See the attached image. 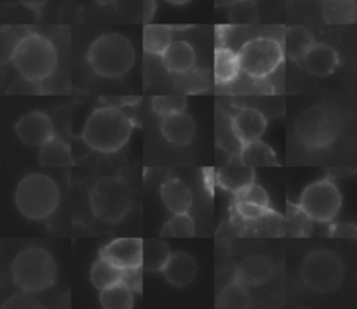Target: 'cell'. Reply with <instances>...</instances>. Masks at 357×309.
Wrapping results in <instances>:
<instances>
[{
  "mask_svg": "<svg viewBox=\"0 0 357 309\" xmlns=\"http://www.w3.org/2000/svg\"><path fill=\"white\" fill-rule=\"evenodd\" d=\"M89 202L93 214L99 220L116 224L128 214L132 205V192L123 178L102 177L91 188Z\"/></svg>",
  "mask_w": 357,
  "mask_h": 309,
  "instance_id": "obj_6",
  "label": "cell"
},
{
  "mask_svg": "<svg viewBox=\"0 0 357 309\" xmlns=\"http://www.w3.org/2000/svg\"><path fill=\"white\" fill-rule=\"evenodd\" d=\"M160 132L163 138L178 146L188 145L195 134V122L191 116L184 111H177L162 117Z\"/></svg>",
  "mask_w": 357,
  "mask_h": 309,
  "instance_id": "obj_16",
  "label": "cell"
},
{
  "mask_svg": "<svg viewBox=\"0 0 357 309\" xmlns=\"http://www.w3.org/2000/svg\"><path fill=\"white\" fill-rule=\"evenodd\" d=\"M160 198L173 214L187 213L192 206V192L180 178H167L160 187Z\"/></svg>",
  "mask_w": 357,
  "mask_h": 309,
  "instance_id": "obj_19",
  "label": "cell"
},
{
  "mask_svg": "<svg viewBox=\"0 0 357 309\" xmlns=\"http://www.w3.org/2000/svg\"><path fill=\"white\" fill-rule=\"evenodd\" d=\"M14 203L25 219L33 221L46 220L60 203V191L52 177L42 173H31L17 184Z\"/></svg>",
  "mask_w": 357,
  "mask_h": 309,
  "instance_id": "obj_3",
  "label": "cell"
},
{
  "mask_svg": "<svg viewBox=\"0 0 357 309\" xmlns=\"http://www.w3.org/2000/svg\"><path fill=\"white\" fill-rule=\"evenodd\" d=\"M231 129L241 143L259 139L266 129L265 116L252 107L240 109L231 118Z\"/></svg>",
  "mask_w": 357,
  "mask_h": 309,
  "instance_id": "obj_13",
  "label": "cell"
},
{
  "mask_svg": "<svg viewBox=\"0 0 357 309\" xmlns=\"http://www.w3.org/2000/svg\"><path fill=\"white\" fill-rule=\"evenodd\" d=\"M170 256L169 245L160 238L142 239V253H141V267L145 271L156 273L162 271Z\"/></svg>",
  "mask_w": 357,
  "mask_h": 309,
  "instance_id": "obj_25",
  "label": "cell"
},
{
  "mask_svg": "<svg viewBox=\"0 0 357 309\" xmlns=\"http://www.w3.org/2000/svg\"><path fill=\"white\" fill-rule=\"evenodd\" d=\"M195 234V224L192 217L187 213H177L169 219L162 230L160 237L163 238H190Z\"/></svg>",
  "mask_w": 357,
  "mask_h": 309,
  "instance_id": "obj_31",
  "label": "cell"
},
{
  "mask_svg": "<svg viewBox=\"0 0 357 309\" xmlns=\"http://www.w3.org/2000/svg\"><path fill=\"white\" fill-rule=\"evenodd\" d=\"M234 209H236V213L247 221H255V220L272 213L271 207H264V206H259L255 203L241 202V200L234 202Z\"/></svg>",
  "mask_w": 357,
  "mask_h": 309,
  "instance_id": "obj_37",
  "label": "cell"
},
{
  "mask_svg": "<svg viewBox=\"0 0 357 309\" xmlns=\"http://www.w3.org/2000/svg\"><path fill=\"white\" fill-rule=\"evenodd\" d=\"M197 262L194 256L187 252L170 253L162 273L166 281L174 287H187L197 276Z\"/></svg>",
  "mask_w": 357,
  "mask_h": 309,
  "instance_id": "obj_15",
  "label": "cell"
},
{
  "mask_svg": "<svg viewBox=\"0 0 357 309\" xmlns=\"http://www.w3.org/2000/svg\"><path fill=\"white\" fill-rule=\"evenodd\" d=\"M342 127V118L336 110L328 106H314L297 117L294 132L304 146L321 149L337 139Z\"/></svg>",
  "mask_w": 357,
  "mask_h": 309,
  "instance_id": "obj_7",
  "label": "cell"
},
{
  "mask_svg": "<svg viewBox=\"0 0 357 309\" xmlns=\"http://www.w3.org/2000/svg\"><path fill=\"white\" fill-rule=\"evenodd\" d=\"M25 26H3L1 28V63H8L14 46L28 32Z\"/></svg>",
  "mask_w": 357,
  "mask_h": 309,
  "instance_id": "obj_34",
  "label": "cell"
},
{
  "mask_svg": "<svg viewBox=\"0 0 357 309\" xmlns=\"http://www.w3.org/2000/svg\"><path fill=\"white\" fill-rule=\"evenodd\" d=\"M121 271L123 269L114 266L107 259L99 256V259H96L91 267L89 278L92 285L100 291L119 283L121 278Z\"/></svg>",
  "mask_w": 357,
  "mask_h": 309,
  "instance_id": "obj_28",
  "label": "cell"
},
{
  "mask_svg": "<svg viewBox=\"0 0 357 309\" xmlns=\"http://www.w3.org/2000/svg\"><path fill=\"white\" fill-rule=\"evenodd\" d=\"M315 1H318V3H322V1H325V0H315Z\"/></svg>",
  "mask_w": 357,
  "mask_h": 309,
  "instance_id": "obj_46",
  "label": "cell"
},
{
  "mask_svg": "<svg viewBox=\"0 0 357 309\" xmlns=\"http://www.w3.org/2000/svg\"><path fill=\"white\" fill-rule=\"evenodd\" d=\"M240 74L238 57L227 46H218L213 58V78L218 85L231 84Z\"/></svg>",
  "mask_w": 357,
  "mask_h": 309,
  "instance_id": "obj_22",
  "label": "cell"
},
{
  "mask_svg": "<svg viewBox=\"0 0 357 309\" xmlns=\"http://www.w3.org/2000/svg\"><path fill=\"white\" fill-rule=\"evenodd\" d=\"M298 207L314 221H332L342 206V196L333 181L329 178L310 184L301 193Z\"/></svg>",
  "mask_w": 357,
  "mask_h": 309,
  "instance_id": "obj_10",
  "label": "cell"
},
{
  "mask_svg": "<svg viewBox=\"0 0 357 309\" xmlns=\"http://www.w3.org/2000/svg\"><path fill=\"white\" fill-rule=\"evenodd\" d=\"M38 160L45 167H67L73 161L71 149L63 138L53 134L39 146Z\"/></svg>",
  "mask_w": 357,
  "mask_h": 309,
  "instance_id": "obj_21",
  "label": "cell"
},
{
  "mask_svg": "<svg viewBox=\"0 0 357 309\" xmlns=\"http://www.w3.org/2000/svg\"><path fill=\"white\" fill-rule=\"evenodd\" d=\"M227 7L229 19L234 25H252L258 21V7L254 0H234Z\"/></svg>",
  "mask_w": 357,
  "mask_h": 309,
  "instance_id": "obj_32",
  "label": "cell"
},
{
  "mask_svg": "<svg viewBox=\"0 0 357 309\" xmlns=\"http://www.w3.org/2000/svg\"><path fill=\"white\" fill-rule=\"evenodd\" d=\"M10 61L20 77L42 82L57 67V50L46 36L28 31L14 46Z\"/></svg>",
  "mask_w": 357,
  "mask_h": 309,
  "instance_id": "obj_2",
  "label": "cell"
},
{
  "mask_svg": "<svg viewBox=\"0 0 357 309\" xmlns=\"http://www.w3.org/2000/svg\"><path fill=\"white\" fill-rule=\"evenodd\" d=\"M132 128V120L120 109L105 106L89 114L82 129V139L93 150L112 153L128 142Z\"/></svg>",
  "mask_w": 357,
  "mask_h": 309,
  "instance_id": "obj_1",
  "label": "cell"
},
{
  "mask_svg": "<svg viewBox=\"0 0 357 309\" xmlns=\"http://www.w3.org/2000/svg\"><path fill=\"white\" fill-rule=\"evenodd\" d=\"M99 4H102V6H109V4H113V3H116L117 0H96Z\"/></svg>",
  "mask_w": 357,
  "mask_h": 309,
  "instance_id": "obj_45",
  "label": "cell"
},
{
  "mask_svg": "<svg viewBox=\"0 0 357 309\" xmlns=\"http://www.w3.org/2000/svg\"><path fill=\"white\" fill-rule=\"evenodd\" d=\"M251 305V296L245 285L238 281L227 284L216 298V308L238 309L248 308Z\"/></svg>",
  "mask_w": 357,
  "mask_h": 309,
  "instance_id": "obj_30",
  "label": "cell"
},
{
  "mask_svg": "<svg viewBox=\"0 0 357 309\" xmlns=\"http://www.w3.org/2000/svg\"><path fill=\"white\" fill-rule=\"evenodd\" d=\"M240 71L254 79L271 75L284 58L282 45L268 36H259L247 40L237 52Z\"/></svg>",
  "mask_w": 357,
  "mask_h": 309,
  "instance_id": "obj_9",
  "label": "cell"
},
{
  "mask_svg": "<svg viewBox=\"0 0 357 309\" xmlns=\"http://www.w3.org/2000/svg\"><path fill=\"white\" fill-rule=\"evenodd\" d=\"M15 134L25 145L39 148L54 134L53 122L46 113L33 110L20 117L15 122Z\"/></svg>",
  "mask_w": 357,
  "mask_h": 309,
  "instance_id": "obj_11",
  "label": "cell"
},
{
  "mask_svg": "<svg viewBox=\"0 0 357 309\" xmlns=\"http://www.w3.org/2000/svg\"><path fill=\"white\" fill-rule=\"evenodd\" d=\"M137 100L138 99H134V97H102V102H105L106 106H112L117 109H120V106L135 104Z\"/></svg>",
  "mask_w": 357,
  "mask_h": 309,
  "instance_id": "obj_40",
  "label": "cell"
},
{
  "mask_svg": "<svg viewBox=\"0 0 357 309\" xmlns=\"http://www.w3.org/2000/svg\"><path fill=\"white\" fill-rule=\"evenodd\" d=\"M156 11V1L155 0H142V21L148 24Z\"/></svg>",
  "mask_w": 357,
  "mask_h": 309,
  "instance_id": "obj_41",
  "label": "cell"
},
{
  "mask_svg": "<svg viewBox=\"0 0 357 309\" xmlns=\"http://www.w3.org/2000/svg\"><path fill=\"white\" fill-rule=\"evenodd\" d=\"M234 199L241 200V202L255 203V205H259V206H264V207H271V202H269V196H268L266 191L255 182L250 184L248 187H245L240 192L234 193Z\"/></svg>",
  "mask_w": 357,
  "mask_h": 309,
  "instance_id": "obj_36",
  "label": "cell"
},
{
  "mask_svg": "<svg viewBox=\"0 0 357 309\" xmlns=\"http://www.w3.org/2000/svg\"><path fill=\"white\" fill-rule=\"evenodd\" d=\"M255 180V171L248 166H233L229 164L226 167H220L216 171V182L218 185L231 193H237Z\"/></svg>",
  "mask_w": 357,
  "mask_h": 309,
  "instance_id": "obj_20",
  "label": "cell"
},
{
  "mask_svg": "<svg viewBox=\"0 0 357 309\" xmlns=\"http://www.w3.org/2000/svg\"><path fill=\"white\" fill-rule=\"evenodd\" d=\"M303 63L310 74L315 77H328L336 70L339 54L329 45L314 43L303 57Z\"/></svg>",
  "mask_w": 357,
  "mask_h": 309,
  "instance_id": "obj_18",
  "label": "cell"
},
{
  "mask_svg": "<svg viewBox=\"0 0 357 309\" xmlns=\"http://www.w3.org/2000/svg\"><path fill=\"white\" fill-rule=\"evenodd\" d=\"M173 40V28L162 24H145L142 29V47L152 56H162Z\"/></svg>",
  "mask_w": 357,
  "mask_h": 309,
  "instance_id": "obj_26",
  "label": "cell"
},
{
  "mask_svg": "<svg viewBox=\"0 0 357 309\" xmlns=\"http://www.w3.org/2000/svg\"><path fill=\"white\" fill-rule=\"evenodd\" d=\"M120 281L134 294H141L142 291V267H127L121 271Z\"/></svg>",
  "mask_w": 357,
  "mask_h": 309,
  "instance_id": "obj_38",
  "label": "cell"
},
{
  "mask_svg": "<svg viewBox=\"0 0 357 309\" xmlns=\"http://www.w3.org/2000/svg\"><path fill=\"white\" fill-rule=\"evenodd\" d=\"M311 219L298 207V205L287 203V227L291 235H307Z\"/></svg>",
  "mask_w": 357,
  "mask_h": 309,
  "instance_id": "obj_35",
  "label": "cell"
},
{
  "mask_svg": "<svg viewBox=\"0 0 357 309\" xmlns=\"http://www.w3.org/2000/svg\"><path fill=\"white\" fill-rule=\"evenodd\" d=\"M57 277V264L49 251L39 246L21 249L11 262V278L26 294L49 290Z\"/></svg>",
  "mask_w": 357,
  "mask_h": 309,
  "instance_id": "obj_4",
  "label": "cell"
},
{
  "mask_svg": "<svg viewBox=\"0 0 357 309\" xmlns=\"http://www.w3.org/2000/svg\"><path fill=\"white\" fill-rule=\"evenodd\" d=\"M322 18L331 25L354 24L357 8L354 0H325L322 1Z\"/></svg>",
  "mask_w": 357,
  "mask_h": 309,
  "instance_id": "obj_27",
  "label": "cell"
},
{
  "mask_svg": "<svg viewBox=\"0 0 357 309\" xmlns=\"http://www.w3.org/2000/svg\"><path fill=\"white\" fill-rule=\"evenodd\" d=\"M234 0H215L216 7H223V6H229L230 3H233Z\"/></svg>",
  "mask_w": 357,
  "mask_h": 309,
  "instance_id": "obj_44",
  "label": "cell"
},
{
  "mask_svg": "<svg viewBox=\"0 0 357 309\" xmlns=\"http://www.w3.org/2000/svg\"><path fill=\"white\" fill-rule=\"evenodd\" d=\"M142 239L141 238H116L105 245L99 256L107 259L110 263L120 269L141 266Z\"/></svg>",
  "mask_w": 357,
  "mask_h": 309,
  "instance_id": "obj_12",
  "label": "cell"
},
{
  "mask_svg": "<svg viewBox=\"0 0 357 309\" xmlns=\"http://www.w3.org/2000/svg\"><path fill=\"white\" fill-rule=\"evenodd\" d=\"M238 160H240V164L248 166L252 168L278 166V159L275 152L269 145H266L261 139L241 143Z\"/></svg>",
  "mask_w": 357,
  "mask_h": 309,
  "instance_id": "obj_23",
  "label": "cell"
},
{
  "mask_svg": "<svg viewBox=\"0 0 357 309\" xmlns=\"http://www.w3.org/2000/svg\"><path fill=\"white\" fill-rule=\"evenodd\" d=\"M165 1H167V3H170L173 6H184V4L190 3L191 0H165Z\"/></svg>",
  "mask_w": 357,
  "mask_h": 309,
  "instance_id": "obj_43",
  "label": "cell"
},
{
  "mask_svg": "<svg viewBox=\"0 0 357 309\" xmlns=\"http://www.w3.org/2000/svg\"><path fill=\"white\" fill-rule=\"evenodd\" d=\"M273 274V263L264 255H250L241 259L234 271L236 281L245 287H257L266 283Z\"/></svg>",
  "mask_w": 357,
  "mask_h": 309,
  "instance_id": "obj_14",
  "label": "cell"
},
{
  "mask_svg": "<svg viewBox=\"0 0 357 309\" xmlns=\"http://www.w3.org/2000/svg\"><path fill=\"white\" fill-rule=\"evenodd\" d=\"M24 7H26V8H29V10H32V11H35V13H39L42 8H43V6L46 4V1L47 0H18Z\"/></svg>",
  "mask_w": 357,
  "mask_h": 309,
  "instance_id": "obj_42",
  "label": "cell"
},
{
  "mask_svg": "<svg viewBox=\"0 0 357 309\" xmlns=\"http://www.w3.org/2000/svg\"><path fill=\"white\" fill-rule=\"evenodd\" d=\"M89 67L103 78H120L135 63L132 43L121 33L107 32L98 36L86 53Z\"/></svg>",
  "mask_w": 357,
  "mask_h": 309,
  "instance_id": "obj_5",
  "label": "cell"
},
{
  "mask_svg": "<svg viewBox=\"0 0 357 309\" xmlns=\"http://www.w3.org/2000/svg\"><path fill=\"white\" fill-rule=\"evenodd\" d=\"M344 267L339 255L329 249L310 252L300 264L303 283L315 292L329 294L339 288L343 281Z\"/></svg>",
  "mask_w": 357,
  "mask_h": 309,
  "instance_id": "obj_8",
  "label": "cell"
},
{
  "mask_svg": "<svg viewBox=\"0 0 357 309\" xmlns=\"http://www.w3.org/2000/svg\"><path fill=\"white\" fill-rule=\"evenodd\" d=\"M151 107H152L153 113L162 118L172 113L184 111L187 107V99L183 95L153 96L151 99Z\"/></svg>",
  "mask_w": 357,
  "mask_h": 309,
  "instance_id": "obj_33",
  "label": "cell"
},
{
  "mask_svg": "<svg viewBox=\"0 0 357 309\" xmlns=\"http://www.w3.org/2000/svg\"><path fill=\"white\" fill-rule=\"evenodd\" d=\"M165 68L173 74H187L195 65V50L185 40H172L160 56Z\"/></svg>",
  "mask_w": 357,
  "mask_h": 309,
  "instance_id": "obj_17",
  "label": "cell"
},
{
  "mask_svg": "<svg viewBox=\"0 0 357 309\" xmlns=\"http://www.w3.org/2000/svg\"><path fill=\"white\" fill-rule=\"evenodd\" d=\"M100 306L105 309H130L134 306L132 292L121 283L100 290Z\"/></svg>",
  "mask_w": 357,
  "mask_h": 309,
  "instance_id": "obj_29",
  "label": "cell"
},
{
  "mask_svg": "<svg viewBox=\"0 0 357 309\" xmlns=\"http://www.w3.org/2000/svg\"><path fill=\"white\" fill-rule=\"evenodd\" d=\"M315 43L312 33L303 25H290L284 32L283 52L294 61L303 60L305 53Z\"/></svg>",
  "mask_w": 357,
  "mask_h": 309,
  "instance_id": "obj_24",
  "label": "cell"
},
{
  "mask_svg": "<svg viewBox=\"0 0 357 309\" xmlns=\"http://www.w3.org/2000/svg\"><path fill=\"white\" fill-rule=\"evenodd\" d=\"M40 82H35L31 79H26L24 77H20L18 79H14L7 86L8 95H26V93H39L40 92Z\"/></svg>",
  "mask_w": 357,
  "mask_h": 309,
  "instance_id": "obj_39",
  "label": "cell"
}]
</instances>
